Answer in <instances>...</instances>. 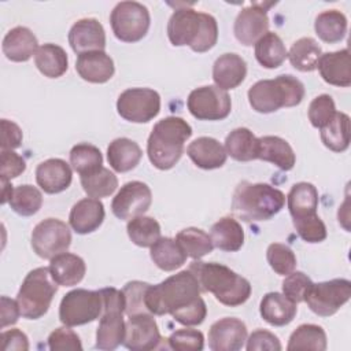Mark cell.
I'll use <instances>...</instances> for the list:
<instances>
[{"label":"cell","mask_w":351,"mask_h":351,"mask_svg":"<svg viewBox=\"0 0 351 351\" xmlns=\"http://www.w3.org/2000/svg\"><path fill=\"white\" fill-rule=\"evenodd\" d=\"M287 350L288 351H296V350L324 351L326 350V333L321 326L314 324L299 325L289 336Z\"/></svg>","instance_id":"41"},{"label":"cell","mask_w":351,"mask_h":351,"mask_svg":"<svg viewBox=\"0 0 351 351\" xmlns=\"http://www.w3.org/2000/svg\"><path fill=\"white\" fill-rule=\"evenodd\" d=\"M26 169L25 159L12 149H1L0 154V178L11 181L21 176Z\"/></svg>","instance_id":"53"},{"label":"cell","mask_w":351,"mask_h":351,"mask_svg":"<svg viewBox=\"0 0 351 351\" xmlns=\"http://www.w3.org/2000/svg\"><path fill=\"white\" fill-rule=\"evenodd\" d=\"M321 55L322 49L313 37H302L292 44L288 59L296 70L307 73L317 69Z\"/></svg>","instance_id":"38"},{"label":"cell","mask_w":351,"mask_h":351,"mask_svg":"<svg viewBox=\"0 0 351 351\" xmlns=\"http://www.w3.org/2000/svg\"><path fill=\"white\" fill-rule=\"evenodd\" d=\"M117 111L129 122H149L160 111V96L151 88H129L118 96Z\"/></svg>","instance_id":"12"},{"label":"cell","mask_w":351,"mask_h":351,"mask_svg":"<svg viewBox=\"0 0 351 351\" xmlns=\"http://www.w3.org/2000/svg\"><path fill=\"white\" fill-rule=\"evenodd\" d=\"M247 75L245 60L237 53H223L214 62L213 80L223 90L237 88Z\"/></svg>","instance_id":"25"},{"label":"cell","mask_w":351,"mask_h":351,"mask_svg":"<svg viewBox=\"0 0 351 351\" xmlns=\"http://www.w3.org/2000/svg\"><path fill=\"white\" fill-rule=\"evenodd\" d=\"M111 29L115 37L123 43H136L145 37L151 16L145 5L138 1H121L110 15Z\"/></svg>","instance_id":"10"},{"label":"cell","mask_w":351,"mask_h":351,"mask_svg":"<svg viewBox=\"0 0 351 351\" xmlns=\"http://www.w3.org/2000/svg\"><path fill=\"white\" fill-rule=\"evenodd\" d=\"M104 206L99 199L85 197L78 200L69 215L70 226L78 234H88L95 232L104 219Z\"/></svg>","instance_id":"22"},{"label":"cell","mask_w":351,"mask_h":351,"mask_svg":"<svg viewBox=\"0 0 351 351\" xmlns=\"http://www.w3.org/2000/svg\"><path fill=\"white\" fill-rule=\"evenodd\" d=\"M0 303H1V328L4 329L5 326L14 325L18 321L21 315V310H19L18 302L7 296H1Z\"/></svg>","instance_id":"57"},{"label":"cell","mask_w":351,"mask_h":351,"mask_svg":"<svg viewBox=\"0 0 351 351\" xmlns=\"http://www.w3.org/2000/svg\"><path fill=\"white\" fill-rule=\"evenodd\" d=\"M11 208L22 217H30L36 214L43 206V195L41 192L29 184L19 185L14 188V193L11 200L8 202Z\"/></svg>","instance_id":"45"},{"label":"cell","mask_w":351,"mask_h":351,"mask_svg":"<svg viewBox=\"0 0 351 351\" xmlns=\"http://www.w3.org/2000/svg\"><path fill=\"white\" fill-rule=\"evenodd\" d=\"M255 58L265 69H277L288 58V51L278 34L267 32L255 43Z\"/></svg>","instance_id":"36"},{"label":"cell","mask_w":351,"mask_h":351,"mask_svg":"<svg viewBox=\"0 0 351 351\" xmlns=\"http://www.w3.org/2000/svg\"><path fill=\"white\" fill-rule=\"evenodd\" d=\"M189 270L196 277L200 289L211 292L225 306H240L251 295L250 281L225 265L195 261L189 265Z\"/></svg>","instance_id":"3"},{"label":"cell","mask_w":351,"mask_h":351,"mask_svg":"<svg viewBox=\"0 0 351 351\" xmlns=\"http://www.w3.org/2000/svg\"><path fill=\"white\" fill-rule=\"evenodd\" d=\"M186 106L196 119L221 121L230 114L232 101L226 90L217 85H206L189 93Z\"/></svg>","instance_id":"14"},{"label":"cell","mask_w":351,"mask_h":351,"mask_svg":"<svg viewBox=\"0 0 351 351\" xmlns=\"http://www.w3.org/2000/svg\"><path fill=\"white\" fill-rule=\"evenodd\" d=\"M169 347L177 351H200L204 347V336L197 329H178L167 339Z\"/></svg>","instance_id":"49"},{"label":"cell","mask_w":351,"mask_h":351,"mask_svg":"<svg viewBox=\"0 0 351 351\" xmlns=\"http://www.w3.org/2000/svg\"><path fill=\"white\" fill-rule=\"evenodd\" d=\"M75 70L88 82L104 84L114 75L115 67L111 56L104 51H90L78 55Z\"/></svg>","instance_id":"21"},{"label":"cell","mask_w":351,"mask_h":351,"mask_svg":"<svg viewBox=\"0 0 351 351\" xmlns=\"http://www.w3.org/2000/svg\"><path fill=\"white\" fill-rule=\"evenodd\" d=\"M258 137L247 128L232 130L225 138L226 154L239 162H250L258 159Z\"/></svg>","instance_id":"33"},{"label":"cell","mask_w":351,"mask_h":351,"mask_svg":"<svg viewBox=\"0 0 351 351\" xmlns=\"http://www.w3.org/2000/svg\"><path fill=\"white\" fill-rule=\"evenodd\" d=\"M69 44L78 55L90 51H104L106 32L103 25L95 18L77 21L69 32Z\"/></svg>","instance_id":"19"},{"label":"cell","mask_w":351,"mask_h":351,"mask_svg":"<svg viewBox=\"0 0 351 351\" xmlns=\"http://www.w3.org/2000/svg\"><path fill=\"white\" fill-rule=\"evenodd\" d=\"M189 159L200 169L213 170L225 165L228 154L225 147L213 137H197L186 148Z\"/></svg>","instance_id":"23"},{"label":"cell","mask_w":351,"mask_h":351,"mask_svg":"<svg viewBox=\"0 0 351 351\" xmlns=\"http://www.w3.org/2000/svg\"><path fill=\"white\" fill-rule=\"evenodd\" d=\"M285 204V195L263 182H240L232 197L233 214L244 222L267 221L281 211Z\"/></svg>","instance_id":"5"},{"label":"cell","mask_w":351,"mask_h":351,"mask_svg":"<svg viewBox=\"0 0 351 351\" xmlns=\"http://www.w3.org/2000/svg\"><path fill=\"white\" fill-rule=\"evenodd\" d=\"M148 285V282L143 281H129L125 284L122 292L125 298V313L128 317L148 313L145 307V291Z\"/></svg>","instance_id":"48"},{"label":"cell","mask_w":351,"mask_h":351,"mask_svg":"<svg viewBox=\"0 0 351 351\" xmlns=\"http://www.w3.org/2000/svg\"><path fill=\"white\" fill-rule=\"evenodd\" d=\"M259 311L262 318L273 326H284L292 322L298 313L296 303L289 300L284 293L269 292L261 300Z\"/></svg>","instance_id":"29"},{"label":"cell","mask_w":351,"mask_h":351,"mask_svg":"<svg viewBox=\"0 0 351 351\" xmlns=\"http://www.w3.org/2000/svg\"><path fill=\"white\" fill-rule=\"evenodd\" d=\"M191 136V125L180 117H166L158 121L147 143L151 163L159 170L171 169L184 154V144Z\"/></svg>","instance_id":"4"},{"label":"cell","mask_w":351,"mask_h":351,"mask_svg":"<svg viewBox=\"0 0 351 351\" xmlns=\"http://www.w3.org/2000/svg\"><path fill=\"white\" fill-rule=\"evenodd\" d=\"M22 143L21 128L8 119H1V149L18 148Z\"/></svg>","instance_id":"55"},{"label":"cell","mask_w":351,"mask_h":351,"mask_svg":"<svg viewBox=\"0 0 351 351\" xmlns=\"http://www.w3.org/2000/svg\"><path fill=\"white\" fill-rule=\"evenodd\" d=\"M48 347L52 351H81L82 344L78 337V335L71 330L69 326H60L56 328L49 336H48Z\"/></svg>","instance_id":"52"},{"label":"cell","mask_w":351,"mask_h":351,"mask_svg":"<svg viewBox=\"0 0 351 351\" xmlns=\"http://www.w3.org/2000/svg\"><path fill=\"white\" fill-rule=\"evenodd\" d=\"M314 29L322 41L335 44L346 37L347 18L339 10H326L317 15Z\"/></svg>","instance_id":"37"},{"label":"cell","mask_w":351,"mask_h":351,"mask_svg":"<svg viewBox=\"0 0 351 351\" xmlns=\"http://www.w3.org/2000/svg\"><path fill=\"white\" fill-rule=\"evenodd\" d=\"M350 296L351 282L346 278H333L324 282H313L304 302L314 314L330 317L350 300Z\"/></svg>","instance_id":"11"},{"label":"cell","mask_w":351,"mask_h":351,"mask_svg":"<svg viewBox=\"0 0 351 351\" xmlns=\"http://www.w3.org/2000/svg\"><path fill=\"white\" fill-rule=\"evenodd\" d=\"M70 165L80 176H84L101 167L103 156L97 147L88 143H81L71 148Z\"/></svg>","instance_id":"44"},{"label":"cell","mask_w":351,"mask_h":351,"mask_svg":"<svg viewBox=\"0 0 351 351\" xmlns=\"http://www.w3.org/2000/svg\"><path fill=\"white\" fill-rule=\"evenodd\" d=\"M12 193H14V188L10 184V181L1 178V204H5L7 202H10L12 197Z\"/></svg>","instance_id":"58"},{"label":"cell","mask_w":351,"mask_h":351,"mask_svg":"<svg viewBox=\"0 0 351 351\" xmlns=\"http://www.w3.org/2000/svg\"><path fill=\"white\" fill-rule=\"evenodd\" d=\"M317 67L325 82L344 88L351 85L350 52L347 48L336 52L322 53Z\"/></svg>","instance_id":"24"},{"label":"cell","mask_w":351,"mask_h":351,"mask_svg":"<svg viewBox=\"0 0 351 351\" xmlns=\"http://www.w3.org/2000/svg\"><path fill=\"white\" fill-rule=\"evenodd\" d=\"M247 340L245 324L233 317L215 321L208 330V347L213 351H237Z\"/></svg>","instance_id":"18"},{"label":"cell","mask_w":351,"mask_h":351,"mask_svg":"<svg viewBox=\"0 0 351 351\" xmlns=\"http://www.w3.org/2000/svg\"><path fill=\"white\" fill-rule=\"evenodd\" d=\"M141 156L143 151L140 145L128 137L112 140L107 148V160L118 173L133 170L141 160Z\"/></svg>","instance_id":"31"},{"label":"cell","mask_w":351,"mask_h":351,"mask_svg":"<svg viewBox=\"0 0 351 351\" xmlns=\"http://www.w3.org/2000/svg\"><path fill=\"white\" fill-rule=\"evenodd\" d=\"M158 324L151 313L129 315L125 322L123 346L133 351H148L158 348L162 341Z\"/></svg>","instance_id":"17"},{"label":"cell","mask_w":351,"mask_h":351,"mask_svg":"<svg viewBox=\"0 0 351 351\" xmlns=\"http://www.w3.org/2000/svg\"><path fill=\"white\" fill-rule=\"evenodd\" d=\"M149 248L151 259L160 270L173 271L181 267L186 261V254L176 239L159 237Z\"/></svg>","instance_id":"35"},{"label":"cell","mask_w":351,"mask_h":351,"mask_svg":"<svg viewBox=\"0 0 351 351\" xmlns=\"http://www.w3.org/2000/svg\"><path fill=\"white\" fill-rule=\"evenodd\" d=\"M103 313V296L99 291L77 288L67 292L59 306V319L66 326L85 325Z\"/></svg>","instance_id":"9"},{"label":"cell","mask_w":351,"mask_h":351,"mask_svg":"<svg viewBox=\"0 0 351 351\" xmlns=\"http://www.w3.org/2000/svg\"><path fill=\"white\" fill-rule=\"evenodd\" d=\"M210 237L214 247L226 252H234L244 243V230L234 218L223 217L211 226Z\"/></svg>","instance_id":"32"},{"label":"cell","mask_w":351,"mask_h":351,"mask_svg":"<svg viewBox=\"0 0 351 351\" xmlns=\"http://www.w3.org/2000/svg\"><path fill=\"white\" fill-rule=\"evenodd\" d=\"M273 4L274 3H251V5L237 14L233 32L240 44L250 47L267 33V8Z\"/></svg>","instance_id":"16"},{"label":"cell","mask_w":351,"mask_h":351,"mask_svg":"<svg viewBox=\"0 0 351 351\" xmlns=\"http://www.w3.org/2000/svg\"><path fill=\"white\" fill-rule=\"evenodd\" d=\"M1 346L4 351H27V336L19 329H10L1 333Z\"/></svg>","instance_id":"56"},{"label":"cell","mask_w":351,"mask_h":351,"mask_svg":"<svg viewBox=\"0 0 351 351\" xmlns=\"http://www.w3.org/2000/svg\"><path fill=\"white\" fill-rule=\"evenodd\" d=\"M58 291V284L49 273V267H37L29 271L16 295L21 315L27 319L43 317Z\"/></svg>","instance_id":"7"},{"label":"cell","mask_w":351,"mask_h":351,"mask_svg":"<svg viewBox=\"0 0 351 351\" xmlns=\"http://www.w3.org/2000/svg\"><path fill=\"white\" fill-rule=\"evenodd\" d=\"M103 296V313L96 330L97 350L111 351L123 343L125 337V298L123 292L108 287L100 289Z\"/></svg>","instance_id":"8"},{"label":"cell","mask_w":351,"mask_h":351,"mask_svg":"<svg viewBox=\"0 0 351 351\" xmlns=\"http://www.w3.org/2000/svg\"><path fill=\"white\" fill-rule=\"evenodd\" d=\"M167 37L174 47L188 45L193 52H206L217 44L218 25L210 14L177 8L169 19Z\"/></svg>","instance_id":"2"},{"label":"cell","mask_w":351,"mask_h":351,"mask_svg":"<svg viewBox=\"0 0 351 351\" xmlns=\"http://www.w3.org/2000/svg\"><path fill=\"white\" fill-rule=\"evenodd\" d=\"M304 97V85L291 74L261 80L248 89V101L256 112L269 114L282 107H295Z\"/></svg>","instance_id":"6"},{"label":"cell","mask_w":351,"mask_h":351,"mask_svg":"<svg viewBox=\"0 0 351 351\" xmlns=\"http://www.w3.org/2000/svg\"><path fill=\"white\" fill-rule=\"evenodd\" d=\"M73 180V173L66 160L51 158L41 162L36 169V181L47 193H59L66 191Z\"/></svg>","instance_id":"20"},{"label":"cell","mask_w":351,"mask_h":351,"mask_svg":"<svg viewBox=\"0 0 351 351\" xmlns=\"http://www.w3.org/2000/svg\"><path fill=\"white\" fill-rule=\"evenodd\" d=\"M311 285V278L306 276L303 271H292L287 274L285 280L282 281V293L289 300L298 304L300 302H304L306 293Z\"/></svg>","instance_id":"50"},{"label":"cell","mask_w":351,"mask_h":351,"mask_svg":"<svg viewBox=\"0 0 351 351\" xmlns=\"http://www.w3.org/2000/svg\"><path fill=\"white\" fill-rule=\"evenodd\" d=\"M266 258L270 267L280 276H287L296 267V256L293 251L281 243H271L267 247Z\"/></svg>","instance_id":"46"},{"label":"cell","mask_w":351,"mask_h":351,"mask_svg":"<svg viewBox=\"0 0 351 351\" xmlns=\"http://www.w3.org/2000/svg\"><path fill=\"white\" fill-rule=\"evenodd\" d=\"M86 271L85 262L81 256L63 252L51 259L49 273L55 282L62 287H73L81 282Z\"/></svg>","instance_id":"28"},{"label":"cell","mask_w":351,"mask_h":351,"mask_svg":"<svg viewBox=\"0 0 351 351\" xmlns=\"http://www.w3.org/2000/svg\"><path fill=\"white\" fill-rule=\"evenodd\" d=\"M321 140L333 152H343L350 145V117L336 112L333 119L321 129Z\"/></svg>","instance_id":"39"},{"label":"cell","mask_w":351,"mask_h":351,"mask_svg":"<svg viewBox=\"0 0 351 351\" xmlns=\"http://www.w3.org/2000/svg\"><path fill=\"white\" fill-rule=\"evenodd\" d=\"M34 63L41 74L58 78L67 71L69 59L66 51L56 44H43L34 53Z\"/></svg>","instance_id":"34"},{"label":"cell","mask_w":351,"mask_h":351,"mask_svg":"<svg viewBox=\"0 0 351 351\" xmlns=\"http://www.w3.org/2000/svg\"><path fill=\"white\" fill-rule=\"evenodd\" d=\"M71 232L69 225L58 218L38 222L32 232V248L43 259H52L69 250Z\"/></svg>","instance_id":"13"},{"label":"cell","mask_w":351,"mask_h":351,"mask_svg":"<svg viewBox=\"0 0 351 351\" xmlns=\"http://www.w3.org/2000/svg\"><path fill=\"white\" fill-rule=\"evenodd\" d=\"M258 140V159L270 162L285 171L295 166L296 156L288 141L278 136H263Z\"/></svg>","instance_id":"30"},{"label":"cell","mask_w":351,"mask_h":351,"mask_svg":"<svg viewBox=\"0 0 351 351\" xmlns=\"http://www.w3.org/2000/svg\"><path fill=\"white\" fill-rule=\"evenodd\" d=\"M129 239L138 247H151L160 237V225L152 217H136L126 226Z\"/></svg>","instance_id":"43"},{"label":"cell","mask_w":351,"mask_h":351,"mask_svg":"<svg viewBox=\"0 0 351 351\" xmlns=\"http://www.w3.org/2000/svg\"><path fill=\"white\" fill-rule=\"evenodd\" d=\"M336 107L332 96L324 93L314 97L308 106V119L314 128L322 129L326 123H329L335 114Z\"/></svg>","instance_id":"47"},{"label":"cell","mask_w":351,"mask_h":351,"mask_svg":"<svg viewBox=\"0 0 351 351\" xmlns=\"http://www.w3.org/2000/svg\"><path fill=\"white\" fill-rule=\"evenodd\" d=\"M293 226L298 234L307 243H321L326 239V226L317 215L293 221Z\"/></svg>","instance_id":"51"},{"label":"cell","mask_w":351,"mask_h":351,"mask_svg":"<svg viewBox=\"0 0 351 351\" xmlns=\"http://www.w3.org/2000/svg\"><path fill=\"white\" fill-rule=\"evenodd\" d=\"M37 44V37L30 29L16 26L4 36L1 49L7 59L12 62H26L38 49Z\"/></svg>","instance_id":"26"},{"label":"cell","mask_w":351,"mask_h":351,"mask_svg":"<svg viewBox=\"0 0 351 351\" xmlns=\"http://www.w3.org/2000/svg\"><path fill=\"white\" fill-rule=\"evenodd\" d=\"M177 243L181 245L186 256H191L195 261L210 254L214 248L210 234L197 228H186L177 233Z\"/></svg>","instance_id":"42"},{"label":"cell","mask_w":351,"mask_h":351,"mask_svg":"<svg viewBox=\"0 0 351 351\" xmlns=\"http://www.w3.org/2000/svg\"><path fill=\"white\" fill-rule=\"evenodd\" d=\"M152 203L149 186L141 181H129L115 195L111 202L112 214L122 221H130L143 215Z\"/></svg>","instance_id":"15"},{"label":"cell","mask_w":351,"mask_h":351,"mask_svg":"<svg viewBox=\"0 0 351 351\" xmlns=\"http://www.w3.org/2000/svg\"><path fill=\"white\" fill-rule=\"evenodd\" d=\"M80 181L85 193L89 197H95V199L107 197L112 195L118 188L117 176L104 166L99 167L92 173L80 176Z\"/></svg>","instance_id":"40"},{"label":"cell","mask_w":351,"mask_h":351,"mask_svg":"<svg viewBox=\"0 0 351 351\" xmlns=\"http://www.w3.org/2000/svg\"><path fill=\"white\" fill-rule=\"evenodd\" d=\"M287 203L293 221L314 217L318 208V191L310 182H298L292 185Z\"/></svg>","instance_id":"27"},{"label":"cell","mask_w":351,"mask_h":351,"mask_svg":"<svg viewBox=\"0 0 351 351\" xmlns=\"http://www.w3.org/2000/svg\"><path fill=\"white\" fill-rule=\"evenodd\" d=\"M245 348L247 351H255V350L280 351L282 347L278 337L274 333L265 329H256L250 335Z\"/></svg>","instance_id":"54"},{"label":"cell","mask_w":351,"mask_h":351,"mask_svg":"<svg viewBox=\"0 0 351 351\" xmlns=\"http://www.w3.org/2000/svg\"><path fill=\"white\" fill-rule=\"evenodd\" d=\"M200 291L193 273L189 269L182 270L156 285L149 284L145 291V307L154 315L170 314L185 326L200 325L207 315Z\"/></svg>","instance_id":"1"}]
</instances>
